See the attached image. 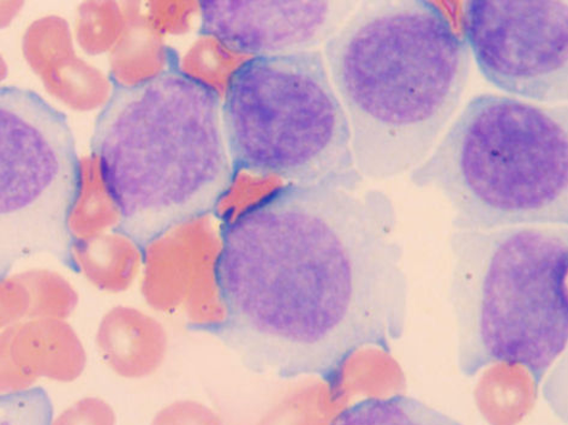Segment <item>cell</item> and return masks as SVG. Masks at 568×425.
Segmentation results:
<instances>
[{"label":"cell","mask_w":568,"mask_h":425,"mask_svg":"<svg viewBox=\"0 0 568 425\" xmlns=\"http://www.w3.org/2000/svg\"><path fill=\"white\" fill-rule=\"evenodd\" d=\"M21 51L50 97L78 113L101 112L115 88L108 72L78 54L70 23L47 14L26 28Z\"/></svg>","instance_id":"obj_11"},{"label":"cell","mask_w":568,"mask_h":425,"mask_svg":"<svg viewBox=\"0 0 568 425\" xmlns=\"http://www.w3.org/2000/svg\"><path fill=\"white\" fill-rule=\"evenodd\" d=\"M112 407L99 398H83L71 405L51 425H114Z\"/></svg>","instance_id":"obj_25"},{"label":"cell","mask_w":568,"mask_h":425,"mask_svg":"<svg viewBox=\"0 0 568 425\" xmlns=\"http://www.w3.org/2000/svg\"><path fill=\"white\" fill-rule=\"evenodd\" d=\"M128 29L122 3L83 2L79 6L74 28L75 43L87 55L110 54Z\"/></svg>","instance_id":"obj_20"},{"label":"cell","mask_w":568,"mask_h":425,"mask_svg":"<svg viewBox=\"0 0 568 425\" xmlns=\"http://www.w3.org/2000/svg\"><path fill=\"white\" fill-rule=\"evenodd\" d=\"M252 60L221 39L201 33L183 53H179L178 71L222 101L242 67Z\"/></svg>","instance_id":"obj_17"},{"label":"cell","mask_w":568,"mask_h":425,"mask_svg":"<svg viewBox=\"0 0 568 425\" xmlns=\"http://www.w3.org/2000/svg\"><path fill=\"white\" fill-rule=\"evenodd\" d=\"M99 356L116 376L148 378L163 368L170 338L165 326L139 307L116 305L99 321L95 333Z\"/></svg>","instance_id":"obj_12"},{"label":"cell","mask_w":568,"mask_h":425,"mask_svg":"<svg viewBox=\"0 0 568 425\" xmlns=\"http://www.w3.org/2000/svg\"><path fill=\"white\" fill-rule=\"evenodd\" d=\"M7 335L13 365L33 387L41 378L74 383L89 364L81 336L69 321L27 318Z\"/></svg>","instance_id":"obj_13"},{"label":"cell","mask_w":568,"mask_h":425,"mask_svg":"<svg viewBox=\"0 0 568 425\" xmlns=\"http://www.w3.org/2000/svg\"><path fill=\"white\" fill-rule=\"evenodd\" d=\"M233 168L290 184L359 186L352 131L318 51L256 57L222 101Z\"/></svg>","instance_id":"obj_6"},{"label":"cell","mask_w":568,"mask_h":425,"mask_svg":"<svg viewBox=\"0 0 568 425\" xmlns=\"http://www.w3.org/2000/svg\"><path fill=\"white\" fill-rule=\"evenodd\" d=\"M221 230L217 335L253 368L337 392L361 351L389 353L402 338L409 283L382 190L290 184Z\"/></svg>","instance_id":"obj_1"},{"label":"cell","mask_w":568,"mask_h":425,"mask_svg":"<svg viewBox=\"0 0 568 425\" xmlns=\"http://www.w3.org/2000/svg\"><path fill=\"white\" fill-rule=\"evenodd\" d=\"M24 8V2H0V31L10 27Z\"/></svg>","instance_id":"obj_27"},{"label":"cell","mask_w":568,"mask_h":425,"mask_svg":"<svg viewBox=\"0 0 568 425\" xmlns=\"http://www.w3.org/2000/svg\"><path fill=\"white\" fill-rule=\"evenodd\" d=\"M152 425H224L211 408L184 401L169 405L154 418Z\"/></svg>","instance_id":"obj_26"},{"label":"cell","mask_w":568,"mask_h":425,"mask_svg":"<svg viewBox=\"0 0 568 425\" xmlns=\"http://www.w3.org/2000/svg\"><path fill=\"white\" fill-rule=\"evenodd\" d=\"M9 77V65L6 58L0 53V83L4 82Z\"/></svg>","instance_id":"obj_28"},{"label":"cell","mask_w":568,"mask_h":425,"mask_svg":"<svg viewBox=\"0 0 568 425\" xmlns=\"http://www.w3.org/2000/svg\"><path fill=\"white\" fill-rule=\"evenodd\" d=\"M18 274L29 295L28 318L68 321L77 312L79 292L63 274L49 269H32Z\"/></svg>","instance_id":"obj_21"},{"label":"cell","mask_w":568,"mask_h":425,"mask_svg":"<svg viewBox=\"0 0 568 425\" xmlns=\"http://www.w3.org/2000/svg\"><path fill=\"white\" fill-rule=\"evenodd\" d=\"M356 2L202 0L200 32L250 58L314 51L336 34Z\"/></svg>","instance_id":"obj_10"},{"label":"cell","mask_w":568,"mask_h":425,"mask_svg":"<svg viewBox=\"0 0 568 425\" xmlns=\"http://www.w3.org/2000/svg\"><path fill=\"white\" fill-rule=\"evenodd\" d=\"M466 43L485 79L546 105L568 100V6L540 0H473L463 12Z\"/></svg>","instance_id":"obj_8"},{"label":"cell","mask_w":568,"mask_h":425,"mask_svg":"<svg viewBox=\"0 0 568 425\" xmlns=\"http://www.w3.org/2000/svg\"><path fill=\"white\" fill-rule=\"evenodd\" d=\"M222 230L212 214L185 220L143 245L141 295L151 310L182 312L196 330L220 333L226 306L220 284Z\"/></svg>","instance_id":"obj_9"},{"label":"cell","mask_w":568,"mask_h":425,"mask_svg":"<svg viewBox=\"0 0 568 425\" xmlns=\"http://www.w3.org/2000/svg\"><path fill=\"white\" fill-rule=\"evenodd\" d=\"M53 406L45 389L0 394V425H51Z\"/></svg>","instance_id":"obj_22"},{"label":"cell","mask_w":568,"mask_h":425,"mask_svg":"<svg viewBox=\"0 0 568 425\" xmlns=\"http://www.w3.org/2000/svg\"><path fill=\"white\" fill-rule=\"evenodd\" d=\"M361 178L386 181L429 156L460 105L470 51L425 0L358 4L325 47Z\"/></svg>","instance_id":"obj_2"},{"label":"cell","mask_w":568,"mask_h":425,"mask_svg":"<svg viewBox=\"0 0 568 425\" xmlns=\"http://www.w3.org/2000/svg\"><path fill=\"white\" fill-rule=\"evenodd\" d=\"M449 252L460 373L518 365L537 392L567 348L568 225L456 230Z\"/></svg>","instance_id":"obj_4"},{"label":"cell","mask_w":568,"mask_h":425,"mask_svg":"<svg viewBox=\"0 0 568 425\" xmlns=\"http://www.w3.org/2000/svg\"><path fill=\"white\" fill-rule=\"evenodd\" d=\"M122 213L92 152L79 159L78 184L67 219L70 240L99 236L120 230Z\"/></svg>","instance_id":"obj_16"},{"label":"cell","mask_w":568,"mask_h":425,"mask_svg":"<svg viewBox=\"0 0 568 425\" xmlns=\"http://www.w3.org/2000/svg\"><path fill=\"white\" fill-rule=\"evenodd\" d=\"M79 159L62 111L33 91L0 87V277L40 255L65 266Z\"/></svg>","instance_id":"obj_7"},{"label":"cell","mask_w":568,"mask_h":425,"mask_svg":"<svg viewBox=\"0 0 568 425\" xmlns=\"http://www.w3.org/2000/svg\"><path fill=\"white\" fill-rule=\"evenodd\" d=\"M288 185L290 183L276 175L233 168L231 179L217 199L212 215L221 229L226 227L265 206Z\"/></svg>","instance_id":"obj_19"},{"label":"cell","mask_w":568,"mask_h":425,"mask_svg":"<svg viewBox=\"0 0 568 425\" xmlns=\"http://www.w3.org/2000/svg\"><path fill=\"white\" fill-rule=\"evenodd\" d=\"M143 246L121 230L70 240L65 266L100 292L120 295L140 280Z\"/></svg>","instance_id":"obj_14"},{"label":"cell","mask_w":568,"mask_h":425,"mask_svg":"<svg viewBox=\"0 0 568 425\" xmlns=\"http://www.w3.org/2000/svg\"><path fill=\"white\" fill-rule=\"evenodd\" d=\"M410 180L446 199L456 230L568 225V108L479 94Z\"/></svg>","instance_id":"obj_5"},{"label":"cell","mask_w":568,"mask_h":425,"mask_svg":"<svg viewBox=\"0 0 568 425\" xmlns=\"http://www.w3.org/2000/svg\"><path fill=\"white\" fill-rule=\"evenodd\" d=\"M145 26L155 36L182 37L200 21V2H149L143 4Z\"/></svg>","instance_id":"obj_23"},{"label":"cell","mask_w":568,"mask_h":425,"mask_svg":"<svg viewBox=\"0 0 568 425\" xmlns=\"http://www.w3.org/2000/svg\"><path fill=\"white\" fill-rule=\"evenodd\" d=\"M91 152L142 246L170 227L212 214L233 165L222 100L178 70L115 90L99 112Z\"/></svg>","instance_id":"obj_3"},{"label":"cell","mask_w":568,"mask_h":425,"mask_svg":"<svg viewBox=\"0 0 568 425\" xmlns=\"http://www.w3.org/2000/svg\"><path fill=\"white\" fill-rule=\"evenodd\" d=\"M329 425H463L425 403L390 395L368 398L343 409Z\"/></svg>","instance_id":"obj_18"},{"label":"cell","mask_w":568,"mask_h":425,"mask_svg":"<svg viewBox=\"0 0 568 425\" xmlns=\"http://www.w3.org/2000/svg\"><path fill=\"white\" fill-rule=\"evenodd\" d=\"M29 295L18 273L0 277V334L28 318Z\"/></svg>","instance_id":"obj_24"},{"label":"cell","mask_w":568,"mask_h":425,"mask_svg":"<svg viewBox=\"0 0 568 425\" xmlns=\"http://www.w3.org/2000/svg\"><path fill=\"white\" fill-rule=\"evenodd\" d=\"M122 6L128 29L109 54L108 75L115 90L142 87L178 70L179 52L145 26L143 4L124 2Z\"/></svg>","instance_id":"obj_15"}]
</instances>
